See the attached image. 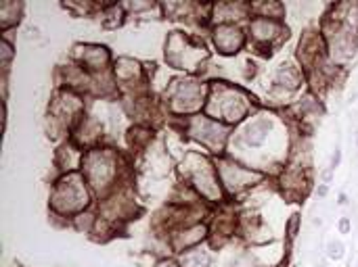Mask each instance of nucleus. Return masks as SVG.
Wrapping results in <instances>:
<instances>
[{
    "label": "nucleus",
    "instance_id": "obj_1",
    "mask_svg": "<svg viewBox=\"0 0 358 267\" xmlns=\"http://www.w3.org/2000/svg\"><path fill=\"white\" fill-rule=\"evenodd\" d=\"M216 44L222 48V52H235L241 46V33L235 27H220L216 33Z\"/></svg>",
    "mask_w": 358,
    "mask_h": 267
},
{
    "label": "nucleus",
    "instance_id": "obj_2",
    "mask_svg": "<svg viewBox=\"0 0 358 267\" xmlns=\"http://www.w3.org/2000/svg\"><path fill=\"white\" fill-rule=\"evenodd\" d=\"M266 132H268V125L264 121H258L254 125L248 128V142L250 144H262L264 138H266Z\"/></svg>",
    "mask_w": 358,
    "mask_h": 267
},
{
    "label": "nucleus",
    "instance_id": "obj_3",
    "mask_svg": "<svg viewBox=\"0 0 358 267\" xmlns=\"http://www.w3.org/2000/svg\"><path fill=\"white\" fill-rule=\"evenodd\" d=\"M182 264L187 267H206L210 264V257L208 255H201V253H195V255H187L182 259Z\"/></svg>",
    "mask_w": 358,
    "mask_h": 267
},
{
    "label": "nucleus",
    "instance_id": "obj_4",
    "mask_svg": "<svg viewBox=\"0 0 358 267\" xmlns=\"http://www.w3.org/2000/svg\"><path fill=\"white\" fill-rule=\"evenodd\" d=\"M327 255H329L331 259H342V255H344V245H342L340 241H331V243L327 245Z\"/></svg>",
    "mask_w": 358,
    "mask_h": 267
},
{
    "label": "nucleus",
    "instance_id": "obj_5",
    "mask_svg": "<svg viewBox=\"0 0 358 267\" xmlns=\"http://www.w3.org/2000/svg\"><path fill=\"white\" fill-rule=\"evenodd\" d=\"M340 230L346 234V232L350 230V222H348V220H342V222H340Z\"/></svg>",
    "mask_w": 358,
    "mask_h": 267
},
{
    "label": "nucleus",
    "instance_id": "obj_6",
    "mask_svg": "<svg viewBox=\"0 0 358 267\" xmlns=\"http://www.w3.org/2000/svg\"><path fill=\"white\" fill-rule=\"evenodd\" d=\"M357 144H358V136H357Z\"/></svg>",
    "mask_w": 358,
    "mask_h": 267
}]
</instances>
